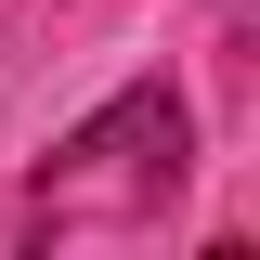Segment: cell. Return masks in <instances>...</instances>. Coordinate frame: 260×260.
I'll return each mask as SVG.
<instances>
[{"instance_id":"6da1fadb","label":"cell","mask_w":260,"mask_h":260,"mask_svg":"<svg viewBox=\"0 0 260 260\" xmlns=\"http://www.w3.org/2000/svg\"><path fill=\"white\" fill-rule=\"evenodd\" d=\"M169 182H182V104L169 91H130L117 117H91L52 156L39 208H169Z\"/></svg>"}]
</instances>
